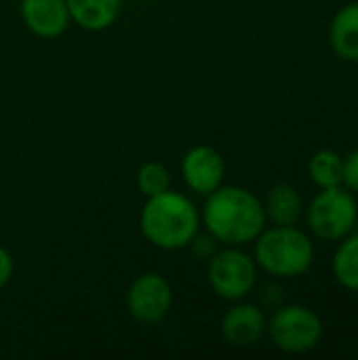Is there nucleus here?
Listing matches in <instances>:
<instances>
[{
  "instance_id": "obj_1",
  "label": "nucleus",
  "mask_w": 358,
  "mask_h": 360,
  "mask_svg": "<svg viewBox=\"0 0 358 360\" xmlns=\"http://www.w3.org/2000/svg\"><path fill=\"white\" fill-rule=\"evenodd\" d=\"M200 219L207 232L222 245L243 247L262 234L266 211L253 192L238 186H219L207 194Z\"/></svg>"
},
{
  "instance_id": "obj_2",
  "label": "nucleus",
  "mask_w": 358,
  "mask_h": 360,
  "mask_svg": "<svg viewBox=\"0 0 358 360\" xmlns=\"http://www.w3.org/2000/svg\"><path fill=\"white\" fill-rule=\"evenodd\" d=\"M141 232L156 249H186L198 234L200 213L194 202L179 192H162L150 196L141 209Z\"/></svg>"
},
{
  "instance_id": "obj_3",
  "label": "nucleus",
  "mask_w": 358,
  "mask_h": 360,
  "mask_svg": "<svg viewBox=\"0 0 358 360\" xmlns=\"http://www.w3.org/2000/svg\"><path fill=\"white\" fill-rule=\"evenodd\" d=\"M314 262V245L295 226H274L255 238V264L279 278L302 276Z\"/></svg>"
},
{
  "instance_id": "obj_4",
  "label": "nucleus",
  "mask_w": 358,
  "mask_h": 360,
  "mask_svg": "<svg viewBox=\"0 0 358 360\" xmlns=\"http://www.w3.org/2000/svg\"><path fill=\"white\" fill-rule=\"evenodd\" d=\"M308 228L323 240L346 238L357 226L358 205L348 188H323L308 207Z\"/></svg>"
},
{
  "instance_id": "obj_5",
  "label": "nucleus",
  "mask_w": 358,
  "mask_h": 360,
  "mask_svg": "<svg viewBox=\"0 0 358 360\" xmlns=\"http://www.w3.org/2000/svg\"><path fill=\"white\" fill-rule=\"evenodd\" d=\"M272 344L289 354H302L319 346L323 323L319 314L306 306H281L266 325Z\"/></svg>"
},
{
  "instance_id": "obj_6",
  "label": "nucleus",
  "mask_w": 358,
  "mask_h": 360,
  "mask_svg": "<svg viewBox=\"0 0 358 360\" xmlns=\"http://www.w3.org/2000/svg\"><path fill=\"white\" fill-rule=\"evenodd\" d=\"M257 281L255 259L238 247L219 249L209 259V285L226 302L245 300Z\"/></svg>"
},
{
  "instance_id": "obj_7",
  "label": "nucleus",
  "mask_w": 358,
  "mask_h": 360,
  "mask_svg": "<svg viewBox=\"0 0 358 360\" xmlns=\"http://www.w3.org/2000/svg\"><path fill=\"white\" fill-rule=\"evenodd\" d=\"M173 306V289L160 274L146 272L137 276L127 293V308L139 323H160Z\"/></svg>"
},
{
  "instance_id": "obj_8",
  "label": "nucleus",
  "mask_w": 358,
  "mask_h": 360,
  "mask_svg": "<svg viewBox=\"0 0 358 360\" xmlns=\"http://www.w3.org/2000/svg\"><path fill=\"white\" fill-rule=\"evenodd\" d=\"M181 175L192 192L207 196L222 186L226 175V162L215 148L196 146L186 152L181 160Z\"/></svg>"
},
{
  "instance_id": "obj_9",
  "label": "nucleus",
  "mask_w": 358,
  "mask_h": 360,
  "mask_svg": "<svg viewBox=\"0 0 358 360\" xmlns=\"http://www.w3.org/2000/svg\"><path fill=\"white\" fill-rule=\"evenodd\" d=\"M19 8L27 30L40 38H57L70 23L65 0H21Z\"/></svg>"
},
{
  "instance_id": "obj_10",
  "label": "nucleus",
  "mask_w": 358,
  "mask_h": 360,
  "mask_svg": "<svg viewBox=\"0 0 358 360\" xmlns=\"http://www.w3.org/2000/svg\"><path fill=\"white\" fill-rule=\"evenodd\" d=\"M266 325L268 321L262 308H257L255 304H238L224 314L222 333L232 346L247 348L260 342L266 331Z\"/></svg>"
},
{
  "instance_id": "obj_11",
  "label": "nucleus",
  "mask_w": 358,
  "mask_h": 360,
  "mask_svg": "<svg viewBox=\"0 0 358 360\" xmlns=\"http://www.w3.org/2000/svg\"><path fill=\"white\" fill-rule=\"evenodd\" d=\"M65 4L74 23L89 32H101L118 19L122 0H65Z\"/></svg>"
},
{
  "instance_id": "obj_12",
  "label": "nucleus",
  "mask_w": 358,
  "mask_h": 360,
  "mask_svg": "<svg viewBox=\"0 0 358 360\" xmlns=\"http://www.w3.org/2000/svg\"><path fill=\"white\" fill-rule=\"evenodd\" d=\"M329 40L333 51L346 59L358 61V2L344 6L331 21Z\"/></svg>"
},
{
  "instance_id": "obj_13",
  "label": "nucleus",
  "mask_w": 358,
  "mask_h": 360,
  "mask_svg": "<svg viewBox=\"0 0 358 360\" xmlns=\"http://www.w3.org/2000/svg\"><path fill=\"white\" fill-rule=\"evenodd\" d=\"M266 219H272L274 226H295L302 217V198L298 190L289 184H276L270 188L264 202Z\"/></svg>"
},
{
  "instance_id": "obj_14",
  "label": "nucleus",
  "mask_w": 358,
  "mask_h": 360,
  "mask_svg": "<svg viewBox=\"0 0 358 360\" xmlns=\"http://www.w3.org/2000/svg\"><path fill=\"white\" fill-rule=\"evenodd\" d=\"M310 179L323 190L342 186V173H344V158L333 150H321L310 158L308 165Z\"/></svg>"
},
{
  "instance_id": "obj_15",
  "label": "nucleus",
  "mask_w": 358,
  "mask_h": 360,
  "mask_svg": "<svg viewBox=\"0 0 358 360\" xmlns=\"http://www.w3.org/2000/svg\"><path fill=\"white\" fill-rule=\"evenodd\" d=\"M333 274L342 287L358 293V234L346 238L335 251Z\"/></svg>"
},
{
  "instance_id": "obj_16",
  "label": "nucleus",
  "mask_w": 358,
  "mask_h": 360,
  "mask_svg": "<svg viewBox=\"0 0 358 360\" xmlns=\"http://www.w3.org/2000/svg\"><path fill=\"white\" fill-rule=\"evenodd\" d=\"M137 188L143 196H158L171 190V175L160 162H146L137 173Z\"/></svg>"
},
{
  "instance_id": "obj_17",
  "label": "nucleus",
  "mask_w": 358,
  "mask_h": 360,
  "mask_svg": "<svg viewBox=\"0 0 358 360\" xmlns=\"http://www.w3.org/2000/svg\"><path fill=\"white\" fill-rule=\"evenodd\" d=\"M217 245H219V240L207 232V236H198V234H196L188 247H192V251H194V255H196L198 259L209 262V259L219 251V247H217Z\"/></svg>"
},
{
  "instance_id": "obj_18",
  "label": "nucleus",
  "mask_w": 358,
  "mask_h": 360,
  "mask_svg": "<svg viewBox=\"0 0 358 360\" xmlns=\"http://www.w3.org/2000/svg\"><path fill=\"white\" fill-rule=\"evenodd\" d=\"M342 184H344L350 192H358V148L354 152L348 154V158H344Z\"/></svg>"
},
{
  "instance_id": "obj_19",
  "label": "nucleus",
  "mask_w": 358,
  "mask_h": 360,
  "mask_svg": "<svg viewBox=\"0 0 358 360\" xmlns=\"http://www.w3.org/2000/svg\"><path fill=\"white\" fill-rule=\"evenodd\" d=\"M13 270H15V264H13L11 253L4 247H0V291L8 285V281L13 276Z\"/></svg>"
},
{
  "instance_id": "obj_20",
  "label": "nucleus",
  "mask_w": 358,
  "mask_h": 360,
  "mask_svg": "<svg viewBox=\"0 0 358 360\" xmlns=\"http://www.w3.org/2000/svg\"><path fill=\"white\" fill-rule=\"evenodd\" d=\"M283 289L279 287V285H274V283H268V285H264L262 287V302L266 304V306H279L281 302H283Z\"/></svg>"
}]
</instances>
